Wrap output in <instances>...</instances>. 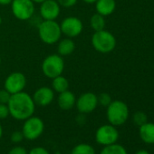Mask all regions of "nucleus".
I'll return each mask as SVG.
<instances>
[{"label": "nucleus", "instance_id": "nucleus-1", "mask_svg": "<svg viewBox=\"0 0 154 154\" xmlns=\"http://www.w3.org/2000/svg\"><path fill=\"white\" fill-rule=\"evenodd\" d=\"M9 114L17 121H25L34 115L35 103L33 97L26 92L11 94L8 103Z\"/></svg>", "mask_w": 154, "mask_h": 154}, {"label": "nucleus", "instance_id": "nucleus-2", "mask_svg": "<svg viewBox=\"0 0 154 154\" xmlns=\"http://www.w3.org/2000/svg\"><path fill=\"white\" fill-rule=\"evenodd\" d=\"M107 120L113 126H121L126 122L129 117L128 105L120 100L112 101L107 106Z\"/></svg>", "mask_w": 154, "mask_h": 154}, {"label": "nucleus", "instance_id": "nucleus-3", "mask_svg": "<svg viewBox=\"0 0 154 154\" xmlns=\"http://www.w3.org/2000/svg\"><path fill=\"white\" fill-rule=\"evenodd\" d=\"M38 35L45 44H56L62 35L60 25L55 20H44L38 26Z\"/></svg>", "mask_w": 154, "mask_h": 154}, {"label": "nucleus", "instance_id": "nucleus-4", "mask_svg": "<svg viewBox=\"0 0 154 154\" xmlns=\"http://www.w3.org/2000/svg\"><path fill=\"white\" fill-rule=\"evenodd\" d=\"M92 45L97 52L101 54H108L114 50L116 46V39L112 33L103 29L94 32L92 36Z\"/></svg>", "mask_w": 154, "mask_h": 154}, {"label": "nucleus", "instance_id": "nucleus-5", "mask_svg": "<svg viewBox=\"0 0 154 154\" xmlns=\"http://www.w3.org/2000/svg\"><path fill=\"white\" fill-rule=\"evenodd\" d=\"M42 72L47 78L53 79L63 73L64 70V61L58 54L46 56L42 63Z\"/></svg>", "mask_w": 154, "mask_h": 154}, {"label": "nucleus", "instance_id": "nucleus-6", "mask_svg": "<svg viewBox=\"0 0 154 154\" xmlns=\"http://www.w3.org/2000/svg\"><path fill=\"white\" fill-rule=\"evenodd\" d=\"M45 131L44 121L37 116H31L25 120L23 124L22 132L25 139L28 140H34L38 139Z\"/></svg>", "mask_w": 154, "mask_h": 154}, {"label": "nucleus", "instance_id": "nucleus-7", "mask_svg": "<svg viewBox=\"0 0 154 154\" xmlns=\"http://www.w3.org/2000/svg\"><path fill=\"white\" fill-rule=\"evenodd\" d=\"M11 10L16 18L26 21L34 16L35 3L32 0H12Z\"/></svg>", "mask_w": 154, "mask_h": 154}, {"label": "nucleus", "instance_id": "nucleus-8", "mask_svg": "<svg viewBox=\"0 0 154 154\" xmlns=\"http://www.w3.org/2000/svg\"><path fill=\"white\" fill-rule=\"evenodd\" d=\"M119 139V131L116 126L104 124L100 126L95 132V140L98 144L107 146L116 143Z\"/></svg>", "mask_w": 154, "mask_h": 154}, {"label": "nucleus", "instance_id": "nucleus-9", "mask_svg": "<svg viewBox=\"0 0 154 154\" xmlns=\"http://www.w3.org/2000/svg\"><path fill=\"white\" fill-rule=\"evenodd\" d=\"M26 85V78L23 72H11L5 80L4 88L10 94H15L23 92Z\"/></svg>", "mask_w": 154, "mask_h": 154}, {"label": "nucleus", "instance_id": "nucleus-10", "mask_svg": "<svg viewBox=\"0 0 154 154\" xmlns=\"http://www.w3.org/2000/svg\"><path fill=\"white\" fill-rule=\"evenodd\" d=\"M62 34L69 38H74L78 36L83 29L84 25L80 18L76 17H68L64 18L60 24Z\"/></svg>", "mask_w": 154, "mask_h": 154}, {"label": "nucleus", "instance_id": "nucleus-11", "mask_svg": "<svg viewBox=\"0 0 154 154\" xmlns=\"http://www.w3.org/2000/svg\"><path fill=\"white\" fill-rule=\"evenodd\" d=\"M98 105L97 95L94 93L87 92L81 94L76 99L75 106L81 114H86L94 112Z\"/></svg>", "mask_w": 154, "mask_h": 154}, {"label": "nucleus", "instance_id": "nucleus-12", "mask_svg": "<svg viewBox=\"0 0 154 154\" xmlns=\"http://www.w3.org/2000/svg\"><path fill=\"white\" fill-rule=\"evenodd\" d=\"M61 12L56 0H45L40 6V16L44 20H55Z\"/></svg>", "mask_w": 154, "mask_h": 154}, {"label": "nucleus", "instance_id": "nucleus-13", "mask_svg": "<svg viewBox=\"0 0 154 154\" xmlns=\"http://www.w3.org/2000/svg\"><path fill=\"white\" fill-rule=\"evenodd\" d=\"M54 90L47 86H42L38 88L33 95V100L35 105L41 107L49 105L54 101Z\"/></svg>", "mask_w": 154, "mask_h": 154}, {"label": "nucleus", "instance_id": "nucleus-14", "mask_svg": "<svg viewBox=\"0 0 154 154\" xmlns=\"http://www.w3.org/2000/svg\"><path fill=\"white\" fill-rule=\"evenodd\" d=\"M76 97L74 94L69 90L60 93L57 98V103L60 109L63 111H69L75 106Z\"/></svg>", "mask_w": 154, "mask_h": 154}, {"label": "nucleus", "instance_id": "nucleus-15", "mask_svg": "<svg viewBox=\"0 0 154 154\" xmlns=\"http://www.w3.org/2000/svg\"><path fill=\"white\" fill-rule=\"evenodd\" d=\"M95 8L98 14L107 17L112 15L116 8L115 0H97L95 3Z\"/></svg>", "mask_w": 154, "mask_h": 154}, {"label": "nucleus", "instance_id": "nucleus-16", "mask_svg": "<svg viewBox=\"0 0 154 154\" xmlns=\"http://www.w3.org/2000/svg\"><path fill=\"white\" fill-rule=\"evenodd\" d=\"M140 138L147 144H154V123L146 122L139 128Z\"/></svg>", "mask_w": 154, "mask_h": 154}, {"label": "nucleus", "instance_id": "nucleus-17", "mask_svg": "<svg viewBox=\"0 0 154 154\" xmlns=\"http://www.w3.org/2000/svg\"><path fill=\"white\" fill-rule=\"evenodd\" d=\"M75 49V44L72 38H63L62 39L57 45V52L58 54L61 56H66L70 55L73 53Z\"/></svg>", "mask_w": 154, "mask_h": 154}, {"label": "nucleus", "instance_id": "nucleus-18", "mask_svg": "<svg viewBox=\"0 0 154 154\" xmlns=\"http://www.w3.org/2000/svg\"><path fill=\"white\" fill-rule=\"evenodd\" d=\"M52 80H53L52 81V89L54 90V92L60 94V93H63V92L68 90L69 82L62 74L54 77V78H53Z\"/></svg>", "mask_w": 154, "mask_h": 154}, {"label": "nucleus", "instance_id": "nucleus-19", "mask_svg": "<svg viewBox=\"0 0 154 154\" xmlns=\"http://www.w3.org/2000/svg\"><path fill=\"white\" fill-rule=\"evenodd\" d=\"M100 154H128V152L122 145L116 142L113 144L103 146Z\"/></svg>", "mask_w": 154, "mask_h": 154}, {"label": "nucleus", "instance_id": "nucleus-20", "mask_svg": "<svg viewBox=\"0 0 154 154\" xmlns=\"http://www.w3.org/2000/svg\"><path fill=\"white\" fill-rule=\"evenodd\" d=\"M90 25H91V27L93 28V30L94 32L103 30L104 27H105L104 17L100 15V14H98V13L93 15L91 19H90Z\"/></svg>", "mask_w": 154, "mask_h": 154}, {"label": "nucleus", "instance_id": "nucleus-21", "mask_svg": "<svg viewBox=\"0 0 154 154\" xmlns=\"http://www.w3.org/2000/svg\"><path fill=\"white\" fill-rule=\"evenodd\" d=\"M70 154H96V152L92 145L87 143H80L72 148Z\"/></svg>", "mask_w": 154, "mask_h": 154}, {"label": "nucleus", "instance_id": "nucleus-22", "mask_svg": "<svg viewBox=\"0 0 154 154\" xmlns=\"http://www.w3.org/2000/svg\"><path fill=\"white\" fill-rule=\"evenodd\" d=\"M133 122L137 125V126H141L142 124L146 123L148 122V116L145 112H141V111H138L133 114L132 117Z\"/></svg>", "mask_w": 154, "mask_h": 154}, {"label": "nucleus", "instance_id": "nucleus-23", "mask_svg": "<svg viewBox=\"0 0 154 154\" xmlns=\"http://www.w3.org/2000/svg\"><path fill=\"white\" fill-rule=\"evenodd\" d=\"M97 98H98V104H101L102 106H104V107H107L112 101L111 95L107 93L101 94L99 96H97Z\"/></svg>", "mask_w": 154, "mask_h": 154}, {"label": "nucleus", "instance_id": "nucleus-24", "mask_svg": "<svg viewBox=\"0 0 154 154\" xmlns=\"http://www.w3.org/2000/svg\"><path fill=\"white\" fill-rule=\"evenodd\" d=\"M24 139H25V137H24L22 131H15L11 133V136H10L11 141L15 144H18V143L22 142Z\"/></svg>", "mask_w": 154, "mask_h": 154}, {"label": "nucleus", "instance_id": "nucleus-25", "mask_svg": "<svg viewBox=\"0 0 154 154\" xmlns=\"http://www.w3.org/2000/svg\"><path fill=\"white\" fill-rule=\"evenodd\" d=\"M11 97V94L4 88V89H0V103H4L8 104L9 102V99Z\"/></svg>", "mask_w": 154, "mask_h": 154}, {"label": "nucleus", "instance_id": "nucleus-26", "mask_svg": "<svg viewBox=\"0 0 154 154\" xmlns=\"http://www.w3.org/2000/svg\"><path fill=\"white\" fill-rule=\"evenodd\" d=\"M56 1L58 2L60 7L64 8H70L75 6L78 0H56Z\"/></svg>", "mask_w": 154, "mask_h": 154}, {"label": "nucleus", "instance_id": "nucleus-27", "mask_svg": "<svg viewBox=\"0 0 154 154\" xmlns=\"http://www.w3.org/2000/svg\"><path fill=\"white\" fill-rule=\"evenodd\" d=\"M8 115L10 114H9V109L8 104L0 103V121L7 119Z\"/></svg>", "mask_w": 154, "mask_h": 154}, {"label": "nucleus", "instance_id": "nucleus-28", "mask_svg": "<svg viewBox=\"0 0 154 154\" xmlns=\"http://www.w3.org/2000/svg\"><path fill=\"white\" fill-rule=\"evenodd\" d=\"M8 154H28V151L25 147L22 146H15L13 147Z\"/></svg>", "mask_w": 154, "mask_h": 154}, {"label": "nucleus", "instance_id": "nucleus-29", "mask_svg": "<svg viewBox=\"0 0 154 154\" xmlns=\"http://www.w3.org/2000/svg\"><path fill=\"white\" fill-rule=\"evenodd\" d=\"M28 154H50V153L45 148L37 146V147H34L33 149H31L30 151H28Z\"/></svg>", "mask_w": 154, "mask_h": 154}, {"label": "nucleus", "instance_id": "nucleus-30", "mask_svg": "<svg viewBox=\"0 0 154 154\" xmlns=\"http://www.w3.org/2000/svg\"><path fill=\"white\" fill-rule=\"evenodd\" d=\"M12 0H0V5L1 6H8V5H11Z\"/></svg>", "mask_w": 154, "mask_h": 154}, {"label": "nucleus", "instance_id": "nucleus-31", "mask_svg": "<svg viewBox=\"0 0 154 154\" xmlns=\"http://www.w3.org/2000/svg\"><path fill=\"white\" fill-rule=\"evenodd\" d=\"M135 154H149V152L148 150H146V149H140Z\"/></svg>", "mask_w": 154, "mask_h": 154}, {"label": "nucleus", "instance_id": "nucleus-32", "mask_svg": "<svg viewBox=\"0 0 154 154\" xmlns=\"http://www.w3.org/2000/svg\"><path fill=\"white\" fill-rule=\"evenodd\" d=\"M83 1L86 4H95L97 0H83Z\"/></svg>", "mask_w": 154, "mask_h": 154}, {"label": "nucleus", "instance_id": "nucleus-33", "mask_svg": "<svg viewBox=\"0 0 154 154\" xmlns=\"http://www.w3.org/2000/svg\"><path fill=\"white\" fill-rule=\"evenodd\" d=\"M2 136H3V127H2L1 123H0V140H1Z\"/></svg>", "mask_w": 154, "mask_h": 154}, {"label": "nucleus", "instance_id": "nucleus-34", "mask_svg": "<svg viewBox=\"0 0 154 154\" xmlns=\"http://www.w3.org/2000/svg\"><path fill=\"white\" fill-rule=\"evenodd\" d=\"M32 1H33L34 3H37V4H41V3H43L44 1H45V0H32Z\"/></svg>", "mask_w": 154, "mask_h": 154}, {"label": "nucleus", "instance_id": "nucleus-35", "mask_svg": "<svg viewBox=\"0 0 154 154\" xmlns=\"http://www.w3.org/2000/svg\"><path fill=\"white\" fill-rule=\"evenodd\" d=\"M1 24H2V17H0V26H1Z\"/></svg>", "mask_w": 154, "mask_h": 154}, {"label": "nucleus", "instance_id": "nucleus-36", "mask_svg": "<svg viewBox=\"0 0 154 154\" xmlns=\"http://www.w3.org/2000/svg\"><path fill=\"white\" fill-rule=\"evenodd\" d=\"M0 64H1V56H0Z\"/></svg>", "mask_w": 154, "mask_h": 154}]
</instances>
